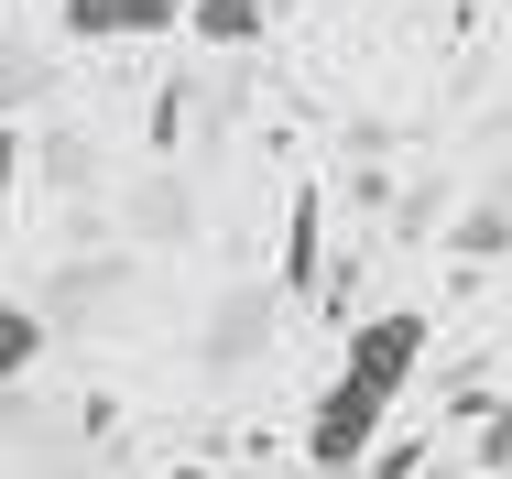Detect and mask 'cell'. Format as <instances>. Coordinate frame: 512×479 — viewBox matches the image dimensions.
Segmentation results:
<instances>
[{"instance_id": "obj_1", "label": "cell", "mask_w": 512, "mask_h": 479, "mask_svg": "<svg viewBox=\"0 0 512 479\" xmlns=\"http://www.w3.org/2000/svg\"><path fill=\"white\" fill-rule=\"evenodd\" d=\"M393 403H404V392H382L371 371H349V360H338V382L316 392V414H306V469H338V479H349L371 447H382Z\"/></svg>"}, {"instance_id": "obj_2", "label": "cell", "mask_w": 512, "mask_h": 479, "mask_svg": "<svg viewBox=\"0 0 512 479\" xmlns=\"http://www.w3.org/2000/svg\"><path fill=\"white\" fill-rule=\"evenodd\" d=\"M425 338H436V327H425L414 305H382V316H360V327H349V371H371L382 392H404L414 360H425Z\"/></svg>"}, {"instance_id": "obj_3", "label": "cell", "mask_w": 512, "mask_h": 479, "mask_svg": "<svg viewBox=\"0 0 512 479\" xmlns=\"http://www.w3.org/2000/svg\"><path fill=\"white\" fill-rule=\"evenodd\" d=\"M197 0H66V33L77 44H142V33H175Z\"/></svg>"}, {"instance_id": "obj_4", "label": "cell", "mask_w": 512, "mask_h": 479, "mask_svg": "<svg viewBox=\"0 0 512 479\" xmlns=\"http://www.w3.org/2000/svg\"><path fill=\"white\" fill-rule=\"evenodd\" d=\"M327 284V196L295 186V207H284V294H316Z\"/></svg>"}, {"instance_id": "obj_5", "label": "cell", "mask_w": 512, "mask_h": 479, "mask_svg": "<svg viewBox=\"0 0 512 479\" xmlns=\"http://www.w3.org/2000/svg\"><path fill=\"white\" fill-rule=\"evenodd\" d=\"M186 22H197L207 44H251V33H262V0H197Z\"/></svg>"}, {"instance_id": "obj_6", "label": "cell", "mask_w": 512, "mask_h": 479, "mask_svg": "<svg viewBox=\"0 0 512 479\" xmlns=\"http://www.w3.org/2000/svg\"><path fill=\"white\" fill-rule=\"evenodd\" d=\"M0 360H11V382L44 360V316H33V305H11V316H0Z\"/></svg>"}, {"instance_id": "obj_7", "label": "cell", "mask_w": 512, "mask_h": 479, "mask_svg": "<svg viewBox=\"0 0 512 479\" xmlns=\"http://www.w3.org/2000/svg\"><path fill=\"white\" fill-rule=\"evenodd\" d=\"M153 479H207V469H153Z\"/></svg>"}, {"instance_id": "obj_8", "label": "cell", "mask_w": 512, "mask_h": 479, "mask_svg": "<svg viewBox=\"0 0 512 479\" xmlns=\"http://www.w3.org/2000/svg\"><path fill=\"white\" fill-rule=\"evenodd\" d=\"M306 479H338V469H306Z\"/></svg>"}]
</instances>
